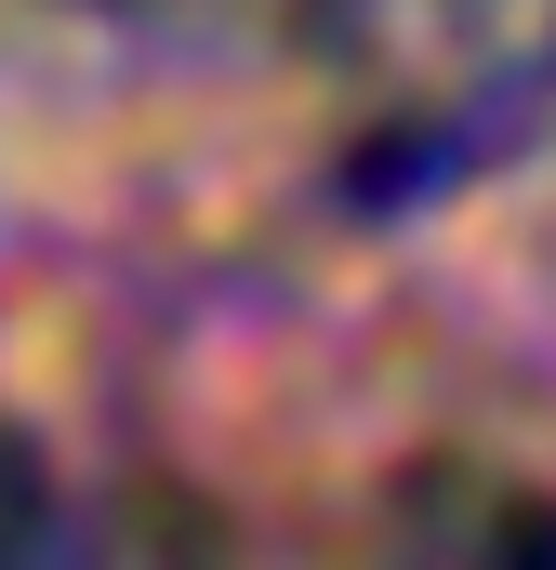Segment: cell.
<instances>
[{
  "label": "cell",
  "instance_id": "cell-1",
  "mask_svg": "<svg viewBox=\"0 0 556 570\" xmlns=\"http://www.w3.org/2000/svg\"><path fill=\"white\" fill-rule=\"evenodd\" d=\"M13 518H27V491H13V451H0V531H13Z\"/></svg>",
  "mask_w": 556,
  "mask_h": 570
}]
</instances>
